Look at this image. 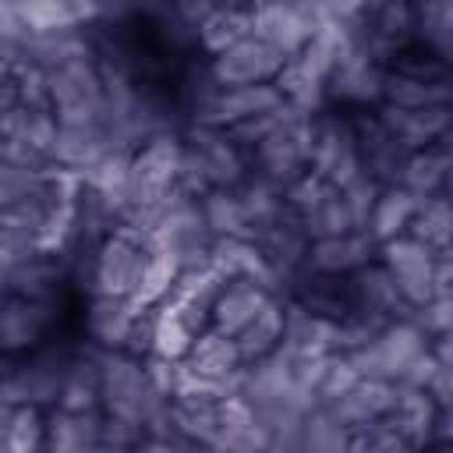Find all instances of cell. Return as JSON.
<instances>
[{
	"instance_id": "cell-1",
	"label": "cell",
	"mask_w": 453,
	"mask_h": 453,
	"mask_svg": "<svg viewBox=\"0 0 453 453\" xmlns=\"http://www.w3.org/2000/svg\"><path fill=\"white\" fill-rule=\"evenodd\" d=\"M177 173H180V138L170 131L145 138L142 145L131 149V159H127L124 209L163 198L170 188H177Z\"/></svg>"
},
{
	"instance_id": "cell-2",
	"label": "cell",
	"mask_w": 453,
	"mask_h": 453,
	"mask_svg": "<svg viewBox=\"0 0 453 453\" xmlns=\"http://www.w3.org/2000/svg\"><path fill=\"white\" fill-rule=\"evenodd\" d=\"M308 170L319 173L326 184L343 188L361 173L357 159V138L350 113H333V110H315L311 117V156Z\"/></svg>"
},
{
	"instance_id": "cell-3",
	"label": "cell",
	"mask_w": 453,
	"mask_h": 453,
	"mask_svg": "<svg viewBox=\"0 0 453 453\" xmlns=\"http://www.w3.org/2000/svg\"><path fill=\"white\" fill-rule=\"evenodd\" d=\"M375 255L386 265V273L393 276V283L411 311L421 308L428 297H435V262L442 251H432L425 241H418L411 234H396V237L382 241Z\"/></svg>"
},
{
	"instance_id": "cell-4",
	"label": "cell",
	"mask_w": 453,
	"mask_h": 453,
	"mask_svg": "<svg viewBox=\"0 0 453 453\" xmlns=\"http://www.w3.org/2000/svg\"><path fill=\"white\" fill-rule=\"evenodd\" d=\"M428 347V336L411 322V319H393L386 322L372 340H365L354 350H343L347 361L357 368V375H372V379H389L396 382L403 365Z\"/></svg>"
},
{
	"instance_id": "cell-5",
	"label": "cell",
	"mask_w": 453,
	"mask_h": 453,
	"mask_svg": "<svg viewBox=\"0 0 453 453\" xmlns=\"http://www.w3.org/2000/svg\"><path fill=\"white\" fill-rule=\"evenodd\" d=\"M149 248L127 234V230H110L96 251H92V276L88 287L92 294H110V297H131L142 276Z\"/></svg>"
},
{
	"instance_id": "cell-6",
	"label": "cell",
	"mask_w": 453,
	"mask_h": 453,
	"mask_svg": "<svg viewBox=\"0 0 453 453\" xmlns=\"http://www.w3.org/2000/svg\"><path fill=\"white\" fill-rule=\"evenodd\" d=\"M248 14H251V35H258L283 57L301 53L311 32L319 28L308 0H262Z\"/></svg>"
},
{
	"instance_id": "cell-7",
	"label": "cell",
	"mask_w": 453,
	"mask_h": 453,
	"mask_svg": "<svg viewBox=\"0 0 453 453\" xmlns=\"http://www.w3.org/2000/svg\"><path fill=\"white\" fill-rule=\"evenodd\" d=\"M382 81L386 67L375 64L368 53H361L354 42L336 57L329 78H326V103H343L350 110H368L382 103Z\"/></svg>"
},
{
	"instance_id": "cell-8",
	"label": "cell",
	"mask_w": 453,
	"mask_h": 453,
	"mask_svg": "<svg viewBox=\"0 0 453 453\" xmlns=\"http://www.w3.org/2000/svg\"><path fill=\"white\" fill-rule=\"evenodd\" d=\"M283 64H287V57L276 53L269 42H262L258 35H244L234 46H226L223 53L209 57V74L219 88L258 85V81H276Z\"/></svg>"
},
{
	"instance_id": "cell-9",
	"label": "cell",
	"mask_w": 453,
	"mask_h": 453,
	"mask_svg": "<svg viewBox=\"0 0 453 453\" xmlns=\"http://www.w3.org/2000/svg\"><path fill=\"white\" fill-rule=\"evenodd\" d=\"M57 322V301L7 294L0 304V354H21L39 347Z\"/></svg>"
},
{
	"instance_id": "cell-10",
	"label": "cell",
	"mask_w": 453,
	"mask_h": 453,
	"mask_svg": "<svg viewBox=\"0 0 453 453\" xmlns=\"http://www.w3.org/2000/svg\"><path fill=\"white\" fill-rule=\"evenodd\" d=\"M375 117L382 120V127L407 152L425 149V145H435V142H442L449 134V103H442V106H418V110L379 103L375 106Z\"/></svg>"
},
{
	"instance_id": "cell-11",
	"label": "cell",
	"mask_w": 453,
	"mask_h": 453,
	"mask_svg": "<svg viewBox=\"0 0 453 453\" xmlns=\"http://www.w3.org/2000/svg\"><path fill=\"white\" fill-rule=\"evenodd\" d=\"M396 400V382L389 379H372V375H361L347 393H340L336 400L322 403L347 432H357L372 421H379Z\"/></svg>"
},
{
	"instance_id": "cell-12",
	"label": "cell",
	"mask_w": 453,
	"mask_h": 453,
	"mask_svg": "<svg viewBox=\"0 0 453 453\" xmlns=\"http://www.w3.org/2000/svg\"><path fill=\"white\" fill-rule=\"evenodd\" d=\"M379 251L375 237L368 230H347V234H329V237H311L308 241V255L301 269H315V273H354L365 262H372Z\"/></svg>"
},
{
	"instance_id": "cell-13",
	"label": "cell",
	"mask_w": 453,
	"mask_h": 453,
	"mask_svg": "<svg viewBox=\"0 0 453 453\" xmlns=\"http://www.w3.org/2000/svg\"><path fill=\"white\" fill-rule=\"evenodd\" d=\"M25 35L74 32L78 25L103 14V0H11Z\"/></svg>"
},
{
	"instance_id": "cell-14",
	"label": "cell",
	"mask_w": 453,
	"mask_h": 453,
	"mask_svg": "<svg viewBox=\"0 0 453 453\" xmlns=\"http://www.w3.org/2000/svg\"><path fill=\"white\" fill-rule=\"evenodd\" d=\"M138 319L142 311L131 304V297L92 294L88 311H85V333L99 350H127Z\"/></svg>"
},
{
	"instance_id": "cell-15",
	"label": "cell",
	"mask_w": 453,
	"mask_h": 453,
	"mask_svg": "<svg viewBox=\"0 0 453 453\" xmlns=\"http://www.w3.org/2000/svg\"><path fill=\"white\" fill-rule=\"evenodd\" d=\"M283 103V92L276 88V81H258V85H230V88H216L202 124L209 127H230L237 120H248L255 113H265L273 106Z\"/></svg>"
},
{
	"instance_id": "cell-16",
	"label": "cell",
	"mask_w": 453,
	"mask_h": 453,
	"mask_svg": "<svg viewBox=\"0 0 453 453\" xmlns=\"http://www.w3.org/2000/svg\"><path fill=\"white\" fill-rule=\"evenodd\" d=\"M269 297H276V294L265 290V287L255 283V280H226V283L219 287L212 308H209V322H212L216 333L237 336V333L258 315V308H262Z\"/></svg>"
},
{
	"instance_id": "cell-17",
	"label": "cell",
	"mask_w": 453,
	"mask_h": 453,
	"mask_svg": "<svg viewBox=\"0 0 453 453\" xmlns=\"http://www.w3.org/2000/svg\"><path fill=\"white\" fill-rule=\"evenodd\" d=\"M446 180H449V145L442 138L435 145H425V149L407 152L396 184L407 188L414 198H432V195H442L446 191Z\"/></svg>"
},
{
	"instance_id": "cell-18",
	"label": "cell",
	"mask_w": 453,
	"mask_h": 453,
	"mask_svg": "<svg viewBox=\"0 0 453 453\" xmlns=\"http://www.w3.org/2000/svg\"><path fill=\"white\" fill-rule=\"evenodd\" d=\"M99 425H103V411H64L57 407L46 418V449L57 453H81V449H99Z\"/></svg>"
},
{
	"instance_id": "cell-19",
	"label": "cell",
	"mask_w": 453,
	"mask_h": 453,
	"mask_svg": "<svg viewBox=\"0 0 453 453\" xmlns=\"http://www.w3.org/2000/svg\"><path fill=\"white\" fill-rule=\"evenodd\" d=\"M57 407H64V411L99 407V350H78L67 357Z\"/></svg>"
},
{
	"instance_id": "cell-20",
	"label": "cell",
	"mask_w": 453,
	"mask_h": 453,
	"mask_svg": "<svg viewBox=\"0 0 453 453\" xmlns=\"http://www.w3.org/2000/svg\"><path fill=\"white\" fill-rule=\"evenodd\" d=\"M191 372H198V375H212V379H230V375H237L241 372V354H237V343H234V336H223V333H216V329H202L195 340H191V347H188V354L180 357Z\"/></svg>"
},
{
	"instance_id": "cell-21",
	"label": "cell",
	"mask_w": 453,
	"mask_h": 453,
	"mask_svg": "<svg viewBox=\"0 0 453 453\" xmlns=\"http://www.w3.org/2000/svg\"><path fill=\"white\" fill-rule=\"evenodd\" d=\"M418 202H421V198H414V195H411L407 188H400V184L382 188L379 198H375V205H372V212H368L365 230L375 237V244H382V241H389V237H396V234H407V223H411Z\"/></svg>"
},
{
	"instance_id": "cell-22",
	"label": "cell",
	"mask_w": 453,
	"mask_h": 453,
	"mask_svg": "<svg viewBox=\"0 0 453 453\" xmlns=\"http://www.w3.org/2000/svg\"><path fill=\"white\" fill-rule=\"evenodd\" d=\"M177 276H180L177 255L166 251V248H149L145 265H142V276H138V287H134V294H131V304H134L138 311H149V308L163 304L166 294L173 290Z\"/></svg>"
},
{
	"instance_id": "cell-23",
	"label": "cell",
	"mask_w": 453,
	"mask_h": 453,
	"mask_svg": "<svg viewBox=\"0 0 453 453\" xmlns=\"http://www.w3.org/2000/svg\"><path fill=\"white\" fill-rule=\"evenodd\" d=\"M280 340H283V301H280V297H269V301L258 308V315L234 336L237 354H241V365L265 357L269 350L280 347Z\"/></svg>"
},
{
	"instance_id": "cell-24",
	"label": "cell",
	"mask_w": 453,
	"mask_h": 453,
	"mask_svg": "<svg viewBox=\"0 0 453 453\" xmlns=\"http://www.w3.org/2000/svg\"><path fill=\"white\" fill-rule=\"evenodd\" d=\"M198 209L212 237H251V226L234 188H209L205 195H198Z\"/></svg>"
},
{
	"instance_id": "cell-25",
	"label": "cell",
	"mask_w": 453,
	"mask_h": 453,
	"mask_svg": "<svg viewBox=\"0 0 453 453\" xmlns=\"http://www.w3.org/2000/svg\"><path fill=\"white\" fill-rule=\"evenodd\" d=\"M244 35H251V14H248V11H237V7H216V11H209V14L195 25V42H198L209 57L223 53L226 46H234V42L244 39Z\"/></svg>"
},
{
	"instance_id": "cell-26",
	"label": "cell",
	"mask_w": 453,
	"mask_h": 453,
	"mask_svg": "<svg viewBox=\"0 0 453 453\" xmlns=\"http://www.w3.org/2000/svg\"><path fill=\"white\" fill-rule=\"evenodd\" d=\"M449 92H453L449 81H421V78H407L396 71H386V81H382V103L407 106V110L442 106V103H449Z\"/></svg>"
},
{
	"instance_id": "cell-27",
	"label": "cell",
	"mask_w": 453,
	"mask_h": 453,
	"mask_svg": "<svg viewBox=\"0 0 453 453\" xmlns=\"http://www.w3.org/2000/svg\"><path fill=\"white\" fill-rule=\"evenodd\" d=\"M407 234L425 241L432 251H449V234H453V216H449V198L446 195H432V198H421L411 223H407Z\"/></svg>"
},
{
	"instance_id": "cell-28",
	"label": "cell",
	"mask_w": 453,
	"mask_h": 453,
	"mask_svg": "<svg viewBox=\"0 0 453 453\" xmlns=\"http://www.w3.org/2000/svg\"><path fill=\"white\" fill-rule=\"evenodd\" d=\"M301 449H315V453H340L350 449V432L319 403L304 414L301 421Z\"/></svg>"
},
{
	"instance_id": "cell-29",
	"label": "cell",
	"mask_w": 453,
	"mask_h": 453,
	"mask_svg": "<svg viewBox=\"0 0 453 453\" xmlns=\"http://www.w3.org/2000/svg\"><path fill=\"white\" fill-rule=\"evenodd\" d=\"M386 71H396V74H407V78H421V81H449V57H439L435 50H428L421 42H411L400 53H393Z\"/></svg>"
},
{
	"instance_id": "cell-30",
	"label": "cell",
	"mask_w": 453,
	"mask_h": 453,
	"mask_svg": "<svg viewBox=\"0 0 453 453\" xmlns=\"http://www.w3.org/2000/svg\"><path fill=\"white\" fill-rule=\"evenodd\" d=\"M42 439H46V421H42L39 407H35V403H14V407H11V418H7L4 449L28 453V449H39Z\"/></svg>"
},
{
	"instance_id": "cell-31",
	"label": "cell",
	"mask_w": 453,
	"mask_h": 453,
	"mask_svg": "<svg viewBox=\"0 0 453 453\" xmlns=\"http://www.w3.org/2000/svg\"><path fill=\"white\" fill-rule=\"evenodd\" d=\"M308 237H329V234H347V230H357L350 212H347V202L340 195V188H329V195L301 219Z\"/></svg>"
},
{
	"instance_id": "cell-32",
	"label": "cell",
	"mask_w": 453,
	"mask_h": 453,
	"mask_svg": "<svg viewBox=\"0 0 453 453\" xmlns=\"http://www.w3.org/2000/svg\"><path fill=\"white\" fill-rule=\"evenodd\" d=\"M42 173H46V166L39 170V166H25V163H14V159L0 156V212L18 205L21 198H28L39 188Z\"/></svg>"
},
{
	"instance_id": "cell-33",
	"label": "cell",
	"mask_w": 453,
	"mask_h": 453,
	"mask_svg": "<svg viewBox=\"0 0 453 453\" xmlns=\"http://www.w3.org/2000/svg\"><path fill=\"white\" fill-rule=\"evenodd\" d=\"M379 191H382V184H375V180H372V177H365V173H357L350 184H343V188H340V195H343V202H347V212H350V219H354V226H357V230H365L368 212H372V205H375Z\"/></svg>"
}]
</instances>
